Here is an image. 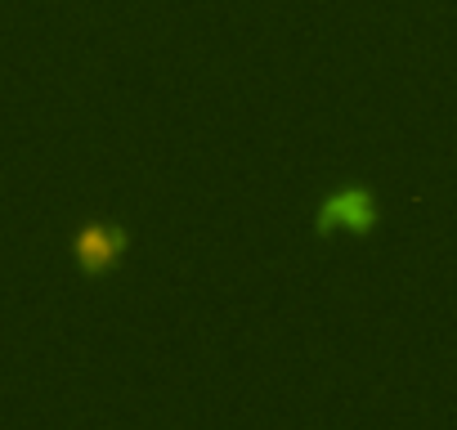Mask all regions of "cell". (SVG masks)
<instances>
[{"mask_svg":"<svg viewBox=\"0 0 457 430\" xmlns=\"http://www.w3.org/2000/svg\"><path fill=\"white\" fill-rule=\"evenodd\" d=\"M121 256V234H112V229H86L81 238H77V260H81V269H90V274H99V269H108L112 260Z\"/></svg>","mask_w":457,"mask_h":430,"instance_id":"1","label":"cell"},{"mask_svg":"<svg viewBox=\"0 0 457 430\" xmlns=\"http://www.w3.org/2000/svg\"><path fill=\"white\" fill-rule=\"evenodd\" d=\"M350 225V229H363V225H372V206H368V197L363 193H341L328 211H323V225Z\"/></svg>","mask_w":457,"mask_h":430,"instance_id":"2","label":"cell"}]
</instances>
